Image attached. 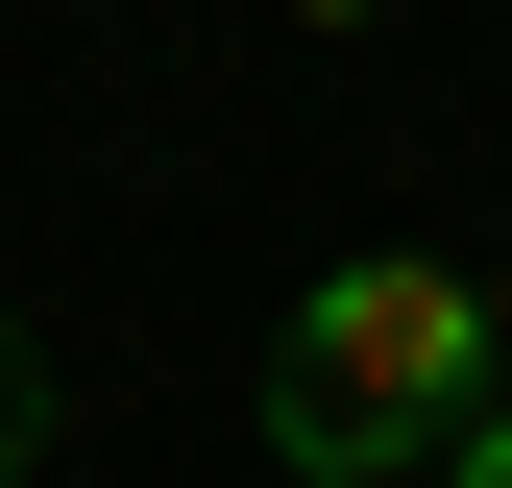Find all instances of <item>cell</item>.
Returning a JSON list of instances; mask_svg holds the SVG:
<instances>
[{"mask_svg":"<svg viewBox=\"0 0 512 488\" xmlns=\"http://www.w3.org/2000/svg\"><path fill=\"white\" fill-rule=\"evenodd\" d=\"M512 391V342H488V269H415V244H366V269H317L293 318H269V464L317 488H439V440Z\"/></svg>","mask_w":512,"mask_h":488,"instance_id":"obj_1","label":"cell"},{"mask_svg":"<svg viewBox=\"0 0 512 488\" xmlns=\"http://www.w3.org/2000/svg\"><path fill=\"white\" fill-rule=\"evenodd\" d=\"M25 440H49V366H25V318H0V488H25Z\"/></svg>","mask_w":512,"mask_h":488,"instance_id":"obj_2","label":"cell"},{"mask_svg":"<svg viewBox=\"0 0 512 488\" xmlns=\"http://www.w3.org/2000/svg\"><path fill=\"white\" fill-rule=\"evenodd\" d=\"M439 488H512V391H488V415H464V440H439Z\"/></svg>","mask_w":512,"mask_h":488,"instance_id":"obj_3","label":"cell"},{"mask_svg":"<svg viewBox=\"0 0 512 488\" xmlns=\"http://www.w3.org/2000/svg\"><path fill=\"white\" fill-rule=\"evenodd\" d=\"M293 25H366V0H293Z\"/></svg>","mask_w":512,"mask_h":488,"instance_id":"obj_4","label":"cell"},{"mask_svg":"<svg viewBox=\"0 0 512 488\" xmlns=\"http://www.w3.org/2000/svg\"><path fill=\"white\" fill-rule=\"evenodd\" d=\"M488 342H512V269H488Z\"/></svg>","mask_w":512,"mask_h":488,"instance_id":"obj_5","label":"cell"}]
</instances>
